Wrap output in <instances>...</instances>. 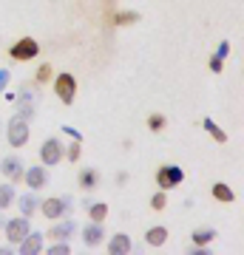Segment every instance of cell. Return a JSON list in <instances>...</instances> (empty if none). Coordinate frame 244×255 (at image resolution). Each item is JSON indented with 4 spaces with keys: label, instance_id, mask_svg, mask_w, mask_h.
<instances>
[{
    "label": "cell",
    "instance_id": "cell-4",
    "mask_svg": "<svg viewBox=\"0 0 244 255\" xmlns=\"http://www.w3.org/2000/svg\"><path fill=\"white\" fill-rule=\"evenodd\" d=\"M54 94L65 102V105H71L74 94H77V80H74L71 74H60V77L54 80Z\"/></svg>",
    "mask_w": 244,
    "mask_h": 255
},
{
    "label": "cell",
    "instance_id": "cell-28",
    "mask_svg": "<svg viewBox=\"0 0 244 255\" xmlns=\"http://www.w3.org/2000/svg\"><path fill=\"white\" fill-rule=\"evenodd\" d=\"M210 68L213 71H222V57H210Z\"/></svg>",
    "mask_w": 244,
    "mask_h": 255
},
{
    "label": "cell",
    "instance_id": "cell-21",
    "mask_svg": "<svg viewBox=\"0 0 244 255\" xmlns=\"http://www.w3.org/2000/svg\"><path fill=\"white\" fill-rule=\"evenodd\" d=\"M88 216H91V221H105V216H108V207H105V204H91V207H88Z\"/></svg>",
    "mask_w": 244,
    "mask_h": 255
},
{
    "label": "cell",
    "instance_id": "cell-14",
    "mask_svg": "<svg viewBox=\"0 0 244 255\" xmlns=\"http://www.w3.org/2000/svg\"><path fill=\"white\" fill-rule=\"evenodd\" d=\"M145 241H148L151 247H162L165 241H168V230L156 224V227H151L148 233H145Z\"/></svg>",
    "mask_w": 244,
    "mask_h": 255
},
{
    "label": "cell",
    "instance_id": "cell-23",
    "mask_svg": "<svg viewBox=\"0 0 244 255\" xmlns=\"http://www.w3.org/2000/svg\"><path fill=\"white\" fill-rule=\"evenodd\" d=\"M148 128H151L154 133H159V130L165 128V117H162V114H151V119H148Z\"/></svg>",
    "mask_w": 244,
    "mask_h": 255
},
{
    "label": "cell",
    "instance_id": "cell-17",
    "mask_svg": "<svg viewBox=\"0 0 244 255\" xmlns=\"http://www.w3.org/2000/svg\"><path fill=\"white\" fill-rule=\"evenodd\" d=\"M213 238H216V230H208V227L196 230V233H193V247H208Z\"/></svg>",
    "mask_w": 244,
    "mask_h": 255
},
{
    "label": "cell",
    "instance_id": "cell-5",
    "mask_svg": "<svg viewBox=\"0 0 244 255\" xmlns=\"http://www.w3.org/2000/svg\"><path fill=\"white\" fill-rule=\"evenodd\" d=\"M31 233V224H28V216H23V219H11L6 221V238H9L11 244H20L23 238Z\"/></svg>",
    "mask_w": 244,
    "mask_h": 255
},
{
    "label": "cell",
    "instance_id": "cell-8",
    "mask_svg": "<svg viewBox=\"0 0 244 255\" xmlns=\"http://www.w3.org/2000/svg\"><path fill=\"white\" fill-rule=\"evenodd\" d=\"M102 238H105V230H102V221H91L88 227L82 230V241L85 247H100Z\"/></svg>",
    "mask_w": 244,
    "mask_h": 255
},
{
    "label": "cell",
    "instance_id": "cell-25",
    "mask_svg": "<svg viewBox=\"0 0 244 255\" xmlns=\"http://www.w3.org/2000/svg\"><path fill=\"white\" fill-rule=\"evenodd\" d=\"M151 207H154V210H165V207H168V196H165V190L156 193L154 199H151Z\"/></svg>",
    "mask_w": 244,
    "mask_h": 255
},
{
    "label": "cell",
    "instance_id": "cell-7",
    "mask_svg": "<svg viewBox=\"0 0 244 255\" xmlns=\"http://www.w3.org/2000/svg\"><path fill=\"white\" fill-rule=\"evenodd\" d=\"M40 159H43L45 164H57L60 159H63V145H60V139H48V142H43V147H40Z\"/></svg>",
    "mask_w": 244,
    "mask_h": 255
},
{
    "label": "cell",
    "instance_id": "cell-18",
    "mask_svg": "<svg viewBox=\"0 0 244 255\" xmlns=\"http://www.w3.org/2000/svg\"><path fill=\"white\" fill-rule=\"evenodd\" d=\"M202 125H205V130H208V133H210L213 139H216V142H227V133H225V130H222V128L216 125V122H210V119H205Z\"/></svg>",
    "mask_w": 244,
    "mask_h": 255
},
{
    "label": "cell",
    "instance_id": "cell-3",
    "mask_svg": "<svg viewBox=\"0 0 244 255\" xmlns=\"http://www.w3.org/2000/svg\"><path fill=\"white\" fill-rule=\"evenodd\" d=\"M9 54H11V60L23 63V60H31V57L40 54V46H37V40H31V37H23V40H17L9 48Z\"/></svg>",
    "mask_w": 244,
    "mask_h": 255
},
{
    "label": "cell",
    "instance_id": "cell-29",
    "mask_svg": "<svg viewBox=\"0 0 244 255\" xmlns=\"http://www.w3.org/2000/svg\"><path fill=\"white\" fill-rule=\"evenodd\" d=\"M6 82H9V71H0V91L6 88Z\"/></svg>",
    "mask_w": 244,
    "mask_h": 255
},
{
    "label": "cell",
    "instance_id": "cell-20",
    "mask_svg": "<svg viewBox=\"0 0 244 255\" xmlns=\"http://www.w3.org/2000/svg\"><path fill=\"white\" fill-rule=\"evenodd\" d=\"M37 207H40V201H37L34 196H20V210H23V216H31Z\"/></svg>",
    "mask_w": 244,
    "mask_h": 255
},
{
    "label": "cell",
    "instance_id": "cell-9",
    "mask_svg": "<svg viewBox=\"0 0 244 255\" xmlns=\"http://www.w3.org/2000/svg\"><path fill=\"white\" fill-rule=\"evenodd\" d=\"M0 170H3V176H6L9 182H20V179H23V167H20V159H14V156L3 159Z\"/></svg>",
    "mask_w": 244,
    "mask_h": 255
},
{
    "label": "cell",
    "instance_id": "cell-12",
    "mask_svg": "<svg viewBox=\"0 0 244 255\" xmlns=\"http://www.w3.org/2000/svg\"><path fill=\"white\" fill-rule=\"evenodd\" d=\"M43 250V236H37V233H28L23 241H20V253L23 255H34Z\"/></svg>",
    "mask_w": 244,
    "mask_h": 255
},
{
    "label": "cell",
    "instance_id": "cell-27",
    "mask_svg": "<svg viewBox=\"0 0 244 255\" xmlns=\"http://www.w3.org/2000/svg\"><path fill=\"white\" fill-rule=\"evenodd\" d=\"M227 54H230V43H222V46H219V54H216V57H222V60H225Z\"/></svg>",
    "mask_w": 244,
    "mask_h": 255
},
{
    "label": "cell",
    "instance_id": "cell-2",
    "mask_svg": "<svg viewBox=\"0 0 244 255\" xmlns=\"http://www.w3.org/2000/svg\"><path fill=\"white\" fill-rule=\"evenodd\" d=\"M185 182V170L176 167V164H168V167H159L156 170V184L162 187V190H173V187H179Z\"/></svg>",
    "mask_w": 244,
    "mask_h": 255
},
{
    "label": "cell",
    "instance_id": "cell-19",
    "mask_svg": "<svg viewBox=\"0 0 244 255\" xmlns=\"http://www.w3.org/2000/svg\"><path fill=\"white\" fill-rule=\"evenodd\" d=\"M14 201V187L11 184H0V210H6Z\"/></svg>",
    "mask_w": 244,
    "mask_h": 255
},
{
    "label": "cell",
    "instance_id": "cell-1",
    "mask_svg": "<svg viewBox=\"0 0 244 255\" xmlns=\"http://www.w3.org/2000/svg\"><path fill=\"white\" fill-rule=\"evenodd\" d=\"M6 139H9L14 147L20 145H26V139H28V119L26 117H11L9 119V125H6Z\"/></svg>",
    "mask_w": 244,
    "mask_h": 255
},
{
    "label": "cell",
    "instance_id": "cell-11",
    "mask_svg": "<svg viewBox=\"0 0 244 255\" xmlns=\"http://www.w3.org/2000/svg\"><path fill=\"white\" fill-rule=\"evenodd\" d=\"M26 182H28V187H31V190H40V187H45V182H48L45 167H28Z\"/></svg>",
    "mask_w": 244,
    "mask_h": 255
},
{
    "label": "cell",
    "instance_id": "cell-24",
    "mask_svg": "<svg viewBox=\"0 0 244 255\" xmlns=\"http://www.w3.org/2000/svg\"><path fill=\"white\" fill-rule=\"evenodd\" d=\"M48 80H51V65L45 63V65H40V68H37V82H40V85H45Z\"/></svg>",
    "mask_w": 244,
    "mask_h": 255
},
{
    "label": "cell",
    "instance_id": "cell-10",
    "mask_svg": "<svg viewBox=\"0 0 244 255\" xmlns=\"http://www.w3.org/2000/svg\"><path fill=\"white\" fill-rule=\"evenodd\" d=\"M74 230H77L74 221H60L57 227L48 230V238H51V241H68V238L74 236Z\"/></svg>",
    "mask_w": 244,
    "mask_h": 255
},
{
    "label": "cell",
    "instance_id": "cell-15",
    "mask_svg": "<svg viewBox=\"0 0 244 255\" xmlns=\"http://www.w3.org/2000/svg\"><path fill=\"white\" fill-rule=\"evenodd\" d=\"M97 184H100V173H97L94 167H85L80 173V187L82 190H91V187H97Z\"/></svg>",
    "mask_w": 244,
    "mask_h": 255
},
{
    "label": "cell",
    "instance_id": "cell-22",
    "mask_svg": "<svg viewBox=\"0 0 244 255\" xmlns=\"http://www.w3.org/2000/svg\"><path fill=\"white\" fill-rule=\"evenodd\" d=\"M136 20H139L136 11H119L117 14V26H128V23H136Z\"/></svg>",
    "mask_w": 244,
    "mask_h": 255
},
{
    "label": "cell",
    "instance_id": "cell-30",
    "mask_svg": "<svg viewBox=\"0 0 244 255\" xmlns=\"http://www.w3.org/2000/svg\"><path fill=\"white\" fill-rule=\"evenodd\" d=\"M63 130H65V133H68V136H74V139H77V142H80V133H77L74 128H63Z\"/></svg>",
    "mask_w": 244,
    "mask_h": 255
},
{
    "label": "cell",
    "instance_id": "cell-13",
    "mask_svg": "<svg viewBox=\"0 0 244 255\" xmlns=\"http://www.w3.org/2000/svg\"><path fill=\"white\" fill-rule=\"evenodd\" d=\"M108 253H114V255H128V253H131V238L122 236V233H117V236L108 241Z\"/></svg>",
    "mask_w": 244,
    "mask_h": 255
},
{
    "label": "cell",
    "instance_id": "cell-16",
    "mask_svg": "<svg viewBox=\"0 0 244 255\" xmlns=\"http://www.w3.org/2000/svg\"><path fill=\"white\" fill-rule=\"evenodd\" d=\"M213 199L216 201H236V193L225 182H219V184H213Z\"/></svg>",
    "mask_w": 244,
    "mask_h": 255
},
{
    "label": "cell",
    "instance_id": "cell-26",
    "mask_svg": "<svg viewBox=\"0 0 244 255\" xmlns=\"http://www.w3.org/2000/svg\"><path fill=\"white\" fill-rule=\"evenodd\" d=\"M68 159H71V162H77V159H80V142H77V139H74V145L68 147Z\"/></svg>",
    "mask_w": 244,
    "mask_h": 255
},
{
    "label": "cell",
    "instance_id": "cell-6",
    "mask_svg": "<svg viewBox=\"0 0 244 255\" xmlns=\"http://www.w3.org/2000/svg\"><path fill=\"white\" fill-rule=\"evenodd\" d=\"M40 210H43L45 219H60L63 213H68L71 210V199H45L43 204H40Z\"/></svg>",
    "mask_w": 244,
    "mask_h": 255
}]
</instances>
